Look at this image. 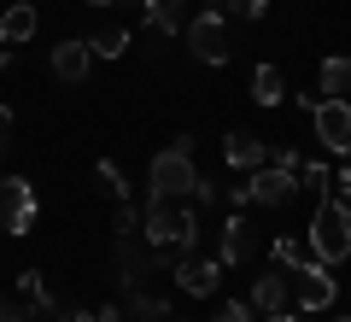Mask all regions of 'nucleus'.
<instances>
[{
    "label": "nucleus",
    "mask_w": 351,
    "mask_h": 322,
    "mask_svg": "<svg viewBox=\"0 0 351 322\" xmlns=\"http://www.w3.org/2000/svg\"><path fill=\"white\" fill-rule=\"evenodd\" d=\"M6 65H12V47H6V41H0V71H6Z\"/></svg>",
    "instance_id": "473e14b6"
},
{
    "label": "nucleus",
    "mask_w": 351,
    "mask_h": 322,
    "mask_svg": "<svg viewBox=\"0 0 351 322\" xmlns=\"http://www.w3.org/2000/svg\"><path fill=\"white\" fill-rule=\"evenodd\" d=\"M299 187H316V194H328V187H334V170H328V164H304V170H299Z\"/></svg>",
    "instance_id": "b1692460"
},
{
    "label": "nucleus",
    "mask_w": 351,
    "mask_h": 322,
    "mask_svg": "<svg viewBox=\"0 0 351 322\" xmlns=\"http://www.w3.org/2000/svg\"><path fill=\"white\" fill-rule=\"evenodd\" d=\"M269 252H276V264H281V270H293V264L304 258V252H299V240H293V235H276V246H269Z\"/></svg>",
    "instance_id": "a878e982"
},
{
    "label": "nucleus",
    "mask_w": 351,
    "mask_h": 322,
    "mask_svg": "<svg viewBox=\"0 0 351 322\" xmlns=\"http://www.w3.org/2000/svg\"><path fill=\"white\" fill-rule=\"evenodd\" d=\"M112 235H141V205H135V199L112 211Z\"/></svg>",
    "instance_id": "5701e85b"
},
{
    "label": "nucleus",
    "mask_w": 351,
    "mask_h": 322,
    "mask_svg": "<svg viewBox=\"0 0 351 322\" xmlns=\"http://www.w3.org/2000/svg\"><path fill=\"white\" fill-rule=\"evenodd\" d=\"M217 322H258V310H252V299H223Z\"/></svg>",
    "instance_id": "393cba45"
},
{
    "label": "nucleus",
    "mask_w": 351,
    "mask_h": 322,
    "mask_svg": "<svg viewBox=\"0 0 351 322\" xmlns=\"http://www.w3.org/2000/svg\"><path fill=\"white\" fill-rule=\"evenodd\" d=\"M193 205H217V182L199 176V182H193Z\"/></svg>",
    "instance_id": "c85d7f7f"
},
{
    "label": "nucleus",
    "mask_w": 351,
    "mask_h": 322,
    "mask_svg": "<svg viewBox=\"0 0 351 322\" xmlns=\"http://www.w3.org/2000/svg\"><path fill=\"white\" fill-rule=\"evenodd\" d=\"M18 299L29 305V317H64V305L47 293V281H41L36 270H24V275H18Z\"/></svg>",
    "instance_id": "2eb2a0df"
},
{
    "label": "nucleus",
    "mask_w": 351,
    "mask_h": 322,
    "mask_svg": "<svg viewBox=\"0 0 351 322\" xmlns=\"http://www.w3.org/2000/svg\"><path fill=\"white\" fill-rule=\"evenodd\" d=\"M311 252L334 270V264H351V205L346 199H316V217H311Z\"/></svg>",
    "instance_id": "7ed1b4c3"
},
{
    "label": "nucleus",
    "mask_w": 351,
    "mask_h": 322,
    "mask_svg": "<svg viewBox=\"0 0 351 322\" xmlns=\"http://www.w3.org/2000/svg\"><path fill=\"white\" fill-rule=\"evenodd\" d=\"M59 322H100V317H94V310H64Z\"/></svg>",
    "instance_id": "7c9ffc66"
},
{
    "label": "nucleus",
    "mask_w": 351,
    "mask_h": 322,
    "mask_svg": "<svg viewBox=\"0 0 351 322\" xmlns=\"http://www.w3.org/2000/svg\"><path fill=\"white\" fill-rule=\"evenodd\" d=\"M269 12V0H223V18H240V24H258Z\"/></svg>",
    "instance_id": "4be33fe9"
},
{
    "label": "nucleus",
    "mask_w": 351,
    "mask_h": 322,
    "mask_svg": "<svg viewBox=\"0 0 351 322\" xmlns=\"http://www.w3.org/2000/svg\"><path fill=\"white\" fill-rule=\"evenodd\" d=\"M316 94L322 100H346L351 94V59H322V76H316Z\"/></svg>",
    "instance_id": "f3484780"
},
{
    "label": "nucleus",
    "mask_w": 351,
    "mask_h": 322,
    "mask_svg": "<svg viewBox=\"0 0 351 322\" xmlns=\"http://www.w3.org/2000/svg\"><path fill=\"white\" fill-rule=\"evenodd\" d=\"M123 322H170V299H158V293H129Z\"/></svg>",
    "instance_id": "a211bd4d"
},
{
    "label": "nucleus",
    "mask_w": 351,
    "mask_h": 322,
    "mask_svg": "<svg viewBox=\"0 0 351 322\" xmlns=\"http://www.w3.org/2000/svg\"><path fill=\"white\" fill-rule=\"evenodd\" d=\"M252 187V205H287L293 194H299V170H287V164H263V170L246 176Z\"/></svg>",
    "instance_id": "6e6552de"
},
{
    "label": "nucleus",
    "mask_w": 351,
    "mask_h": 322,
    "mask_svg": "<svg viewBox=\"0 0 351 322\" xmlns=\"http://www.w3.org/2000/svg\"><path fill=\"white\" fill-rule=\"evenodd\" d=\"M94 317H100V322H123V305H100Z\"/></svg>",
    "instance_id": "c756f323"
},
{
    "label": "nucleus",
    "mask_w": 351,
    "mask_h": 322,
    "mask_svg": "<svg viewBox=\"0 0 351 322\" xmlns=\"http://www.w3.org/2000/svg\"><path fill=\"white\" fill-rule=\"evenodd\" d=\"M182 12H188V0H147V24L158 36H176L182 30Z\"/></svg>",
    "instance_id": "6ab92c4d"
},
{
    "label": "nucleus",
    "mask_w": 351,
    "mask_h": 322,
    "mask_svg": "<svg viewBox=\"0 0 351 322\" xmlns=\"http://www.w3.org/2000/svg\"><path fill=\"white\" fill-rule=\"evenodd\" d=\"M88 47H94V59H123L135 41H129V30H123V24H106L100 36H88Z\"/></svg>",
    "instance_id": "aec40b11"
},
{
    "label": "nucleus",
    "mask_w": 351,
    "mask_h": 322,
    "mask_svg": "<svg viewBox=\"0 0 351 322\" xmlns=\"http://www.w3.org/2000/svg\"><path fill=\"white\" fill-rule=\"evenodd\" d=\"M36 229V187L24 176H0V235L24 240Z\"/></svg>",
    "instance_id": "20e7f679"
},
{
    "label": "nucleus",
    "mask_w": 351,
    "mask_h": 322,
    "mask_svg": "<svg viewBox=\"0 0 351 322\" xmlns=\"http://www.w3.org/2000/svg\"><path fill=\"white\" fill-rule=\"evenodd\" d=\"M29 322H59V317H29Z\"/></svg>",
    "instance_id": "f704fd0d"
},
{
    "label": "nucleus",
    "mask_w": 351,
    "mask_h": 322,
    "mask_svg": "<svg viewBox=\"0 0 351 322\" xmlns=\"http://www.w3.org/2000/svg\"><path fill=\"white\" fill-rule=\"evenodd\" d=\"M293 305V270H263L258 281H252V310L258 317H276V310H287Z\"/></svg>",
    "instance_id": "1a4fd4ad"
},
{
    "label": "nucleus",
    "mask_w": 351,
    "mask_h": 322,
    "mask_svg": "<svg viewBox=\"0 0 351 322\" xmlns=\"http://www.w3.org/2000/svg\"><path fill=\"white\" fill-rule=\"evenodd\" d=\"M223 159H228V170L252 176V170H263V164H269V147H263L258 135H228V141H223Z\"/></svg>",
    "instance_id": "f8f14e48"
},
{
    "label": "nucleus",
    "mask_w": 351,
    "mask_h": 322,
    "mask_svg": "<svg viewBox=\"0 0 351 322\" xmlns=\"http://www.w3.org/2000/svg\"><path fill=\"white\" fill-rule=\"evenodd\" d=\"M176 281H182V293L211 299L217 281H223V264H217V258H182V264H176Z\"/></svg>",
    "instance_id": "9d476101"
},
{
    "label": "nucleus",
    "mask_w": 351,
    "mask_h": 322,
    "mask_svg": "<svg viewBox=\"0 0 351 322\" xmlns=\"http://www.w3.org/2000/svg\"><path fill=\"white\" fill-rule=\"evenodd\" d=\"M0 322H29V305H18V299L0 293Z\"/></svg>",
    "instance_id": "bb28decb"
},
{
    "label": "nucleus",
    "mask_w": 351,
    "mask_h": 322,
    "mask_svg": "<svg viewBox=\"0 0 351 322\" xmlns=\"http://www.w3.org/2000/svg\"><path fill=\"white\" fill-rule=\"evenodd\" d=\"M246 258H252V223L234 211V217L223 223V258H217V264H223V270H240Z\"/></svg>",
    "instance_id": "ddd939ff"
},
{
    "label": "nucleus",
    "mask_w": 351,
    "mask_h": 322,
    "mask_svg": "<svg viewBox=\"0 0 351 322\" xmlns=\"http://www.w3.org/2000/svg\"><path fill=\"white\" fill-rule=\"evenodd\" d=\"M88 71H94V47H88V41H59V47H53V76H59V82H88Z\"/></svg>",
    "instance_id": "9b49d317"
},
{
    "label": "nucleus",
    "mask_w": 351,
    "mask_h": 322,
    "mask_svg": "<svg viewBox=\"0 0 351 322\" xmlns=\"http://www.w3.org/2000/svg\"><path fill=\"white\" fill-rule=\"evenodd\" d=\"M6 147H12V106H0V159H6Z\"/></svg>",
    "instance_id": "cd10ccee"
},
{
    "label": "nucleus",
    "mask_w": 351,
    "mask_h": 322,
    "mask_svg": "<svg viewBox=\"0 0 351 322\" xmlns=\"http://www.w3.org/2000/svg\"><path fill=\"white\" fill-rule=\"evenodd\" d=\"M94 182H100V194L112 199V205H129V176L117 170L112 159H100V164H94Z\"/></svg>",
    "instance_id": "412c9836"
},
{
    "label": "nucleus",
    "mask_w": 351,
    "mask_h": 322,
    "mask_svg": "<svg viewBox=\"0 0 351 322\" xmlns=\"http://www.w3.org/2000/svg\"><path fill=\"white\" fill-rule=\"evenodd\" d=\"M36 24H41L36 6H29V0H12V6L0 12V41H6V47H18V41L36 36Z\"/></svg>",
    "instance_id": "4468645a"
},
{
    "label": "nucleus",
    "mask_w": 351,
    "mask_h": 322,
    "mask_svg": "<svg viewBox=\"0 0 351 322\" xmlns=\"http://www.w3.org/2000/svg\"><path fill=\"white\" fill-rule=\"evenodd\" d=\"M334 293H339V281L322 258L293 264V299H299V310H334Z\"/></svg>",
    "instance_id": "39448f33"
},
{
    "label": "nucleus",
    "mask_w": 351,
    "mask_h": 322,
    "mask_svg": "<svg viewBox=\"0 0 351 322\" xmlns=\"http://www.w3.org/2000/svg\"><path fill=\"white\" fill-rule=\"evenodd\" d=\"M258 322H299L293 310H276V317H258Z\"/></svg>",
    "instance_id": "2f4dec72"
},
{
    "label": "nucleus",
    "mask_w": 351,
    "mask_h": 322,
    "mask_svg": "<svg viewBox=\"0 0 351 322\" xmlns=\"http://www.w3.org/2000/svg\"><path fill=\"white\" fill-rule=\"evenodd\" d=\"M311 124H316V141L334 159H351V100H322L311 112Z\"/></svg>",
    "instance_id": "0eeeda50"
},
{
    "label": "nucleus",
    "mask_w": 351,
    "mask_h": 322,
    "mask_svg": "<svg viewBox=\"0 0 351 322\" xmlns=\"http://www.w3.org/2000/svg\"><path fill=\"white\" fill-rule=\"evenodd\" d=\"M82 6H112V0H82Z\"/></svg>",
    "instance_id": "72a5a7b5"
},
{
    "label": "nucleus",
    "mask_w": 351,
    "mask_h": 322,
    "mask_svg": "<svg viewBox=\"0 0 351 322\" xmlns=\"http://www.w3.org/2000/svg\"><path fill=\"white\" fill-rule=\"evenodd\" d=\"M281 100H287L281 71H276V65H258V71H252V106H263V112H269V106H281Z\"/></svg>",
    "instance_id": "dca6fc26"
},
{
    "label": "nucleus",
    "mask_w": 351,
    "mask_h": 322,
    "mask_svg": "<svg viewBox=\"0 0 351 322\" xmlns=\"http://www.w3.org/2000/svg\"><path fill=\"white\" fill-rule=\"evenodd\" d=\"M182 36H188V47H193V59L199 65H228V18L223 12H199V18H188L182 24Z\"/></svg>",
    "instance_id": "423d86ee"
},
{
    "label": "nucleus",
    "mask_w": 351,
    "mask_h": 322,
    "mask_svg": "<svg viewBox=\"0 0 351 322\" xmlns=\"http://www.w3.org/2000/svg\"><path fill=\"white\" fill-rule=\"evenodd\" d=\"M141 240L152 252H188L199 240V211L188 199H147V211H141Z\"/></svg>",
    "instance_id": "f257e3e1"
},
{
    "label": "nucleus",
    "mask_w": 351,
    "mask_h": 322,
    "mask_svg": "<svg viewBox=\"0 0 351 322\" xmlns=\"http://www.w3.org/2000/svg\"><path fill=\"white\" fill-rule=\"evenodd\" d=\"M193 182H199V170H193V135H176L147 170V199H193Z\"/></svg>",
    "instance_id": "f03ea898"
},
{
    "label": "nucleus",
    "mask_w": 351,
    "mask_h": 322,
    "mask_svg": "<svg viewBox=\"0 0 351 322\" xmlns=\"http://www.w3.org/2000/svg\"><path fill=\"white\" fill-rule=\"evenodd\" d=\"M328 322H351V317H328Z\"/></svg>",
    "instance_id": "c9c22d12"
}]
</instances>
